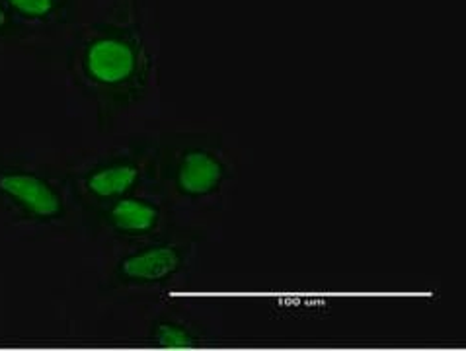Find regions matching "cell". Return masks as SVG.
<instances>
[{
	"label": "cell",
	"instance_id": "277c9868",
	"mask_svg": "<svg viewBox=\"0 0 466 351\" xmlns=\"http://www.w3.org/2000/svg\"><path fill=\"white\" fill-rule=\"evenodd\" d=\"M82 69L96 86L107 90L123 88L139 69V47L121 34L96 35L85 49Z\"/></svg>",
	"mask_w": 466,
	"mask_h": 351
},
{
	"label": "cell",
	"instance_id": "8992f818",
	"mask_svg": "<svg viewBox=\"0 0 466 351\" xmlns=\"http://www.w3.org/2000/svg\"><path fill=\"white\" fill-rule=\"evenodd\" d=\"M100 219L117 236L145 238L158 231L164 211L158 201L131 194L104 204Z\"/></svg>",
	"mask_w": 466,
	"mask_h": 351
},
{
	"label": "cell",
	"instance_id": "7a4b0ae2",
	"mask_svg": "<svg viewBox=\"0 0 466 351\" xmlns=\"http://www.w3.org/2000/svg\"><path fill=\"white\" fill-rule=\"evenodd\" d=\"M189 246L180 240L164 238L137 248L116 264L114 281L123 287H155L182 272Z\"/></svg>",
	"mask_w": 466,
	"mask_h": 351
},
{
	"label": "cell",
	"instance_id": "5b68a950",
	"mask_svg": "<svg viewBox=\"0 0 466 351\" xmlns=\"http://www.w3.org/2000/svg\"><path fill=\"white\" fill-rule=\"evenodd\" d=\"M148 170L147 158L141 155H119L106 158L82 176V192L98 204L126 197L137 192Z\"/></svg>",
	"mask_w": 466,
	"mask_h": 351
},
{
	"label": "cell",
	"instance_id": "3957f363",
	"mask_svg": "<svg viewBox=\"0 0 466 351\" xmlns=\"http://www.w3.org/2000/svg\"><path fill=\"white\" fill-rule=\"evenodd\" d=\"M228 178V166L217 151L203 145H191L176 153L168 165L172 190L189 201L215 196Z\"/></svg>",
	"mask_w": 466,
	"mask_h": 351
},
{
	"label": "cell",
	"instance_id": "ba28073f",
	"mask_svg": "<svg viewBox=\"0 0 466 351\" xmlns=\"http://www.w3.org/2000/svg\"><path fill=\"white\" fill-rule=\"evenodd\" d=\"M6 5L30 20H47L57 10V0H6Z\"/></svg>",
	"mask_w": 466,
	"mask_h": 351
},
{
	"label": "cell",
	"instance_id": "9c48e42d",
	"mask_svg": "<svg viewBox=\"0 0 466 351\" xmlns=\"http://www.w3.org/2000/svg\"><path fill=\"white\" fill-rule=\"evenodd\" d=\"M8 25V15L5 12V8L0 6V30H5Z\"/></svg>",
	"mask_w": 466,
	"mask_h": 351
},
{
	"label": "cell",
	"instance_id": "52a82bcc",
	"mask_svg": "<svg viewBox=\"0 0 466 351\" xmlns=\"http://www.w3.org/2000/svg\"><path fill=\"white\" fill-rule=\"evenodd\" d=\"M148 340L158 347H191L199 346L201 336L187 322L176 318H160L150 328Z\"/></svg>",
	"mask_w": 466,
	"mask_h": 351
},
{
	"label": "cell",
	"instance_id": "6da1fadb",
	"mask_svg": "<svg viewBox=\"0 0 466 351\" xmlns=\"http://www.w3.org/2000/svg\"><path fill=\"white\" fill-rule=\"evenodd\" d=\"M0 197L16 209L22 219L34 223H55L66 215V199L61 187L46 174L30 168H0Z\"/></svg>",
	"mask_w": 466,
	"mask_h": 351
}]
</instances>
